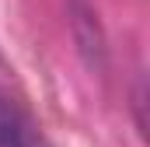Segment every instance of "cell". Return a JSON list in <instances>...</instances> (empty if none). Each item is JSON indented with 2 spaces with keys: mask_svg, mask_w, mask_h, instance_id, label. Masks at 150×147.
Listing matches in <instances>:
<instances>
[{
  "mask_svg": "<svg viewBox=\"0 0 150 147\" xmlns=\"http://www.w3.org/2000/svg\"><path fill=\"white\" fill-rule=\"evenodd\" d=\"M0 147H25V137H21V130L7 119V116H0Z\"/></svg>",
  "mask_w": 150,
  "mask_h": 147,
  "instance_id": "cell-1",
  "label": "cell"
}]
</instances>
